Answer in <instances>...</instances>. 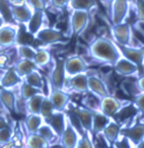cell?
<instances>
[{"label": "cell", "mask_w": 144, "mask_h": 148, "mask_svg": "<svg viewBox=\"0 0 144 148\" xmlns=\"http://www.w3.org/2000/svg\"><path fill=\"white\" fill-rule=\"evenodd\" d=\"M88 54L93 60L113 67L122 57L118 45L107 37H97L89 44Z\"/></svg>", "instance_id": "obj_1"}, {"label": "cell", "mask_w": 144, "mask_h": 148, "mask_svg": "<svg viewBox=\"0 0 144 148\" xmlns=\"http://www.w3.org/2000/svg\"><path fill=\"white\" fill-rule=\"evenodd\" d=\"M134 8V0H114L110 4L109 16L112 25L127 23L130 12Z\"/></svg>", "instance_id": "obj_2"}, {"label": "cell", "mask_w": 144, "mask_h": 148, "mask_svg": "<svg viewBox=\"0 0 144 148\" xmlns=\"http://www.w3.org/2000/svg\"><path fill=\"white\" fill-rule=\"evenodd\" d=\"M130 105H132V101L130 99H119V97H116L111 95L109 97L99 99V111L107 117L113 119L116 115L120 114Z\"/></svg>", "instance_id": "obj_3"}, {"label": "cell", "mask_w": 144, "mask_h": 148, "mask_svg": "<svg viewBox=\"0 0 144 148\" xmlns=\"http://www.w3.org/2000/svg\"><path fill=\"white\" fill-rule=\"evenodd\" d=\"M91 12L72 10L68 19V38L81 35L88 27Z\"/></svg>", "instance_id": "obj_4"}, {"label": "cell", "mask_w": 144, "mask_h": 148, "mask_svg": "<svg viewBox=\"0 0 144 148\" xmlns=\"http://www.w3.org/2000/svg\"><path fill=\"white\" fill-rule=\"evenodd\" d=\"M112 40L119 46H136L134 42L133 29L130 23H124L111 27Z\"/></svg>", "instance_id": "obj_5"}, {"label": "cell", "mask_w": 144, "mask_h": 148, "mask_svg": "<svg viewBox=\"0 0 144 148\" xmlns=\"http://www.w3.org/2000/svg\"><path fill=\"white\" fill-rule=\"evenodd\" d=\"M35 39L41 42L44 45H54V44H66L69 41V38L62 33L61 31L54 27H44L37 35Z\"/></svg>", "instance_id": "obj_6"}, {"label": "cell", "mask_w": 144, "mask_h": 148, "mask_svg": "<svg viewBox=\"0 0 144 148\" xmlns=\"http://www.w3.org/2000/svg\"><path fill=\"white\" fill-rule=\"evenodd\" d=\"M64 66H65L66 77L74 76V75H77V74L87 73V71H88L87 63L78 54L70 55L67 58H65Z\"/></svg>", "instance_id": "obj_7"}, {"label": "cell", "mask_w": 144, "mask_h": 148, "mask_svg": "<svg viewBox=\"0 0 144 148\" xmlns=\"http://www.w3.org/2000/svg\"><path fill=\"white\" fill-rule=\"evenodd\" d=\"M65 59L57 58L54 59V67L50 75V84L53 88L65 90L66 73H65Z\"/></svg>", "instance_id": "obj_8"}, {"label": "cell", "mask_w": 144, "mask_h": 148, "mask_svg": "<svg viewBox=\"0 0 144 148\" xmlns=\"http://www.w3.org/2000/svg\"><path fill=\"white\" fill-rule=\"evenodd\" d=\"M19 29L17 25H3L0 27V48L1 50L14 47L19 43Z\"/></svg>", "instance_id": "obj_9"}, {"label": "cell", "mask_w": 144, "mask_h": 148, "mask_svg": "<svg viewBox=\"0 0 144 148\" xmlns=\"http://www.w3.org/2000/svg\"><path fill=\"white\" fill-rule=\"evenodd\" d=\"M113 68L118 75H121L124 77H136V78H138L141 75V71H140L139 67L135 63H133L123 56L116 62Z\"/></svg>", "instance_id": "obj_10"}, {"label": "cell", "mask_w": 144, "mask_h": 148, "mask_svg": "<svg viewBox=\"0 0 144 148\" xmlns=\"http://www.w3.org/2000/svg\"><path fill=\"white\" fill-rule=\"evenodd\" d=\"M87 84H88V91L97 99H103L111 95V91L106 81L95 74L87 75Z\"/></svg>", "instance_id": "obj_11"}, {"label": "cell", "mask_w": 144, "mask_h": 148, "mask_svg": "<svg viewBox=\"0 0 144 148\" xmlns=\"http://www.w3.org/2000/svg\"><path fill=\"white\" fill-rule=\"evenodd\" d=\"M122 56L135 63L141 71L142 63L144 61V47L142 46H119Z\"/></svg>", "instance_id": "obj_12"}, {"label": "cell", "mask_w": 144, "mask_h": 148, "mask_svg": "<svg viewBox=\"0 0 144 148\" xmlns=\"http://www.w3.org/2000/svg\"><path fill=\"white\" fill-rule=\"evenodd\" d=\"M121 136L130 140L134 147L144 140V123H137L130 126H124L121 131Z\"/></svg>", "instance_id": "obj_13"}, {"label": "cell", "mask_w": 144, "mask_h": 148, "mask_svg": "<svg viewBox=\"0 0 144 148\" xmlns=\"http://www.w3.org/2000/svg\"><path fill=\"white\" fill-rule=\"evenodd\" d=\"M87 75H88L87 73H82L67 77L65 85H67L68 88L74 92L82 93V95L89 93L88 84H87Z\"/></svg>", "instance_id": "obj_14"}, {"label": "cell", "mask_w": 144, "mask_h": 148, "mask_svg": "<svg viewBox=\"0 0 144 148\" xmlns=\"http://www.w3.org/2000/svg\"><path fill=\"white\" fill-rule=\"evenodd\" d=\"M79 138H80L79 133L76 131V129L70 124V122L67 121V125H66L65 130H64V132L62 133V135L59 137L61 147L62 148H76Z\"/></svg>", "instance_id": "obj_15"}, {"label": "cell", "mask_w": 144, "mask_h": 148, "mask_svg": "<svg viewBox=\"0 0 144 148\" xmlns=\"http://www.w3.org/2000/svg\"><path fill=\"white\" fill-rule=\"evenodd\" d=\"M12 17L15 23H23L27 25L33 15V9L25 3V1L19 4H12L10 3Z\"/></svg>", "instance_id": "obj_16"}, {"label": "cell", "mask_w": 144, "mask_h": 148, "mask_svg": "<svg viewBox=\"0 0 144 148\" xmlns=\"http://www.w3.org/2000/svg\"><path fill=\"white\" fill-rule=\"evenodd\" d=\"M51 101L53 103L55 110L57 112H64L67 109L70 103V95L63 89H56L51 86V91L48 95Z\"/></svg>", "instance_id": "obj_17"}, {"label": "cell", "mask_w": 144, "mask_h": 148, "mask_svg": "<svg viewBox=\"0 0 144 148\" xmlns=\"http://www.w3.org/2000/svg\"><path fill=\"white\" fill-rule=\"evenodd\" d=\"M124 128V125L121 123H118L115 120H112L107 127L104 129V131L101 132L104 138L106 139V141L108 142L109 147L114 145L116 141L121 137V131Z\"/></svg>", "instance_id": "obj_18"}, {"label": "cell", "mask_w": 144, "mask_h": 148, "mask_svg": "<svg viewBox=\"0 0 144 148\" xmlns=\"http://www.w3.org/2000/svg\"><path fill=\"white\" fill-rule=\"evenodd\" d=\"M46 13L45 10H35L33 12L31 19L27 23V32L29 35L35 37L44 27H45V21H46Z\"/></svg>", "instance_id": "obj_19"}, {"label": "cell", "mask_w": 144, "mask_h": 148, "mask_svg": "<svg viewBox=\"0 0 144 148\" xmlns=\"http://www.w3.org/2000/svg\"><path fill=\"white\" fill-rule=\"evenodd\" d=\"M75 114L78 121L80 122L81 127L85 132L93 134V112L85 107H76L72 110Z\"/></svg>", "instance_id": "obj_20"}, {"label": "cell", "mask_w": 144, "mask_h": 148, "mask_svg": "<svg viewBox=\"0 0 144 148\" xmlns=\"http://www.w3.org/2000/svg\"><path fill=\"white\" fill-rule=\"evenodd\" d=\"M23 80V79L16 73L13 66H11L3 72L2 76L0 78V84L2 88L11 89L15 86H19Z\"/></svg>", "instance_id": "obj_21"}, {"label": "cell", "mask_w": 144, "mask_h": 148, "mask_svg": "<svg viewBox=\"0 0 144 148\" xmlns=\"http://www.w3.org/2000/svg\"><path fill=\"white\" fill-rule=\"evenodd\" d=\"M67 115L64 112L56 111L47 124H49L50 127L53 129V131L55 132V134L59 138L64 132V130H65L66 125H67Z\"/></svg>", "instance_id": "obj_22"}, {"label": "cell", "mask_w": 144, "mask_h": 148, "mask_svg": "<svg viewBox=\"0 0 144 148\" xmlns=\"http://www.w3.org/2000/svg\"><path fill=\"white\" fill-rule=\"evenodd\" d=\"M15 93L11 89L1 88L0 89V103L8 114L16 113L15 110Z\"/></svg>", "instance_id": "obj_23"}, {"label": "cell", "mask_w": 144, "mask_h": 148, "mask_svg": "<svg viewBox=\"0 0 144 148\" xmlns=\"http://www.w3.org/2000/svg\"><path fill=\"white\" fill-rule=\"evenodd\" d=\"M91 112H93V134L99 135L113 119L107 117L99 111L91 110Z\"/></svg>", "instance_id": "obj_24"}, {"label": "cell", "mask_w": 144, "mask_h": 148, "mask_svg": "<svg viewBox=\"0 0 144 148\" xmlns=\"http://www.w3.org/2000/svg\"><path fill=\"white\" fill-rule=\"evenodd\" d=\"M13 68H14L16 73L23 79L27 75H29V73L39 70V68L35 64V62L32 61V60H25V59H19V61L15 62Z\"/></svg>", "instance_id": "obj_25"}, {"label": "cell", "mask_w": 144, "mask_h": 148, "mask_svg": "<svg viewBox=\"0 0 144 148\" xmlns=\"http://www.w3.org/2000/svg\"><path fill=\"white\" fill-rule=\"evenodd\" d=\"M97 6V0H70L68 8L70 11H86L91 12L93 8Z\"/></svg>", "instance_id": "obj_26"}, {"label": "cell", "mask_w": 144, "mask_h": 148, "mask_svg": "<svg viewBox=\"0 0 144 148\" xmlns=\"http://www.w3.org/2000/svg\"><path fill=\"white\" fill-rule=\"evenodd\" d=\"M46 97H47V95H45L43 92H41V93H38V95H34L29 101H25V110H27V114L40 115L42 103H43V101Z\"/></svg>", "instance_id": "obj_27"}, {"label": "cell", "mask_w": 144, "mask_h": 148, "mask_svg": "<svg viewBox=\"0 0 144 148\" xmlns=\"http://www.w3.org/2000/svg\"><path fill=\"white\" fill-rule=\"evenodd\" d=\"M44 122V119L41 115H35V114H27V118L25 121V130L29 134L37 133L39 128L41 127Z\"/></svg>", "instance_id": "obj_28"}, {"label": "cell", "mask_w": 144, "mask_h": 148, "mask_svg": "<svg viewBox=\"0 0 144 148\" xmlns=\"http://www.w3.org/2000/svg\"><path fill=\"white\" fill-rule=\"evenodd\" d=\"M37 50L35 47L27 44H17L16 46V53L17 57L19 59H25V60H32L34 61L35 59Z\"/></svg>", "instance_id": "obj_29"}, {"label": "cell", "mask_w": 144, "mask_h": 148, "mask_svg": "<svg viewBox=\"0 0 144 148\" xmlns=\"http://www.w3.org/2000/svg\"><path fill=\"white\" fill-rule=\"evenodd\" d=\"M52 54L48 49H38L36 53L34 62L38 66V68H44L48 66L52 61Z\"/></svg>", "instance_id": "obj_30"}, {"label": "cell", "mask_w": 144, "mask_h": 148, "mask_svg": "<svg viewBox=\"0 0 144 148\" xmlns=\"http://www.w3.org/2000/svg\"><path fill=\"white\" fill-rule=\"evenodd\" d=\"M27 148H50L51 144L44 139L38 133L29 134L27 138Z\"/></svg>", "instance_id": "obj_31"}, {"label": "cell", "mask_w": 144, "mask_h": 148, "mask_svg": "<svg viewBox=\"0 0 144 148\" xmlns=\"http://www.w3.org/2000/svg\"><path fill=\"white\" fill-rule=\"evenodd\" d=\"M55 112H56L55 107H54L51 99H49V97L47 95L43 101V103H42V107H41V113H40V115L44 119V122L48 123Z\"/></svg>", "instance_id": "obj_32"}, {"label": "cell", "mask_w": 144, "mask_h": 148, "mask_svg": "<svg viewBox=\"0 0 144 148\" xmlns=\"http://www.w3.org/2000/svg\"><path fill=\"white\" fill-rule=\"evenodd\" d=\"M0 16L2 17L4 23L7 25L15 23L12 17V12H11L10 2L8 0H0Z\"/></svg>", "instance_id": "obj_33"}, {"label": "cell", "mask_w": 144, "mask_h": 148, "mask_svg": "<svg viewBox=\"0 0 144 148\" xmlns=\"http://www.w3.org/2000/svg\"><path fill=\"white\" fill-rule=\"evenodd\" d=\"M23 81L27 83V84L32 85L33 87L35 88H38L40 90L43 91V87H44V80H43V77L42 75L40 74V72L38 71H34L32 73H29V75L23 78Z\"/></svg>", "instance_id": "obj_34"}, {"label": "cell", "mask_w": 144, "mask_h": 148, "mask_svg": "<svg viewBox=\"0 0 144 148\" xmlns=\"http://www.w3.org/2000/svg\"><path fill=\"white\" fill-rule=\"evenodd\" d=\"M42 90L38 88H35L32 85L27 84L25 81L23 80V82L19 84V95L21 97V99L23 101H29L31 97H33L34 95H38V93H41Z\"/></svg>", "instance_id": "obj_35"}, {"label": "cell", "mask_w": 144, "mask_h": 148, "mask_svg": "<svg viewBox=\"0 0 144 148\" xmlns=\"http://www.w3.org/2000/svg\"><path fill=\"white\" fill-rule=\"evenodd\" d=\"M37 133L39 134L40 136H42L44 139L47 140L50 144H52L54 141H56V139H59L58 136L55 134V132L53 131V129H52L49 124H47V123H44L43 125L39 128Z\"/></svg>", "instance_id": "obj_36"}, {"label": "cell", "mask_w": 144, "mask_h": 148, "mask_svg": "<svg viewBox=\"0 0 144 148\" xmlns=\"http://www.w3.org/2000/svg\"><path fill=\"white\" fill-rule=\"evenodd\" d=\"M133 105L137 110L138 116L144 118V92H140L133 97Z\"/></svg>", "instance_id": "obj_37"}, {"label": "cell", "mask_w": 144, "mask_h": 148, "mask_svg": "<svg viewBox=\"0 0 144 148\" xmlns=\"http://www.w3.org/2000/svg\"><path fill=\"white\" fill-rule=\"evenodd\" d=\"M12 137H13V128L11 126L4 128V129H1L0 130V146L2 147L3 145L10 142Z\"/></svg>", "instance_id": "obj_38"}, {"label": "cell", "mask_w": 144, "mask_h": 148, "mask_svg": "<svg viewBox=\"0 0 144 148\" xmlns=\"http://www.w3.org/2000/svg\"><path fill=\"white\" fill-rule=\"evenodd\" d=\"M134 10L138 23H144V0H134Z\"/></svg>", "instance_id": "obj_39"}, {"label": "cell", "mask_w": 144, "mask_h": 148, "mask_svg": "<svg viewBox=\"0 0 144 148\" xmlns=\"http://www.w3.org/2000/svg\"><path fill=\"white\" fill-rule=\"evenodd\" d=\"M76 148H93V141H91V134L87 133V132H84V133L80 136V138H79Z\"/></svg>", "instance_id": "obj_40"}, {"label": "cell", "mask_w": 144, "mask_h": 148, "mask_svg": "<svg viewBox=\"0 0 144 148\" xmlns=\"http://www.w3.org/2000/svg\"><path fill=\"white\" fill-rule=\"evenodd\" d=\"M25 3L35 10H45L46 9V2L45 0H25Z\"/></svg>", "instance_id": "obj_41"}, {"label": "cell", "mask_w": 144, "mask_h": 148, "mask_svg": "<svg viewBox=\"0 0 144 148\" xmlns=\"http://www.w3.org/2000/svg\"><path fill=\"white\" fill-rule=\"evenodd\" d=\"M70 0H49V5L54 9L57 10H63L68 8Z\"/></svg>", "instance_id": "obj_42"}, {"label": "cell", "mask_w": 144, "mask_h": 148, "mask_svg": "<svg viewBox=\"0 0 144 148\" xmlns=\"http://www.w3.org/2000/svg\"><path fill=\"white\" fill-rule=\"evenodd\" d=\"M113 146L115 148H135L133 144L130 142V140L127 139L126 137H123V136H121V137L114 143Z\"/></svg>", "instance_id": "obj_43"}, {"label": "cell", "mask_w": 144, "mask_h": 148, "mask_svg": "<svg viewBox=\"0 0 144 148\" xmlns=\"http://www.w3.org/2000/svg\"><path fill=\"white\" fill-rule=\"evenodd\" d=\"M9 62H10V56L6 53H0V69L9 68Z\"/></svg>", "instance_id": "obj_44"}, {"label": "cell", "mask_w": 144, "mask_h": 148, "mask_svg": "<svg viewBox=\"0 0 144 148\" xmlns=\"http://www.w3.org/2000/svg\"><path fill=\"white\" fill-rule=\"evenodd\" d=\"M136 85H137V88H138V90H139V92H144V74L143 75L141 74L137 78Z\"/></svg>", "instance_id": "obj_45"}, {"label": "cell", "mask_w": 144, "mask_h": 148, "mask_svg": "<svg viewBox=\"0 0 144 148\" xmlns=\"http://www.w3.org/2000/svg\"><path fill=\"white\" fill-rule=\"evenodd\" d=\"M9 122H7V120L3 117L2 115H0V130L1 129H4L6 127H9Z\"/></svg>", "instance_id": "obj_46"}, {"label": "cell", "mask_w": 144, "mask_h": 148, "mask_svg": "<svg viewBox=\"0 0 144 148\" xmlns=\"http://www.w3.org/2000/svg\"><path fill=\"white\" fill-rule=\"evenodd\" d=\"M135 148H144V140H143V141L140 142V143L138 144V145L136 146Z\"/></svg>", "instance_id": "obj_47"}, {"label": "cell", "mask_w": 144, "mask_h": 148, "mask_svg": "<svg viewBox=\"0 0 144 148\" xmlns=\"http://www.w3.org/2000/svg\"><path fill=\"white\" fill-rule=\"evenodd\" d=\"M3 25H5V23H4V21H3V18L1 16H0V27H2Z\"/></svg>", "instance_id": "obj_48"}, {"label": "cell", "mask_w": 144, "mask_h": 148, "mask_svg": "<svg viewBox=\"0 0 144 148\" xmlns=\"http://www.w3.org/2000/svg\"><path fill=\"white\" fill-rule=\"evenodd\" d=\"M104 1H105V2H107L108 4H109V6H110V4H111V3L113 2L114 0H104Z\"/></svg>", "instance_id": "obj_49"}, {"label": "cell", "mask_w": 144, "mask_h": 148, "mask_svg": "<svg viewBox=\"0 0 144 148\" xmlns=\"http://www.w3.org/2000/svg\"><path fill=\"white\" fill-rule=\"evenodd\" d=\"M1 51H2V50H1V48H0V53H1Z\"/></svg>", "instance_id": "obj_50"}, {"label": "cell", "mask_w": 144, "mask_h": 148, "mask_svg": "<svg viewBox=\"0 0 144 148\" xmlns=\"http://www.w3.org/2000/svg\"><path fill=\"white\" fill-rule=\"evenodd\" d=\"M1 88H2V87H1V84H0V89H1Z\"/></svg>", "instance_id": "obj_51"}]
</instances>
